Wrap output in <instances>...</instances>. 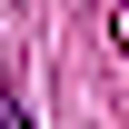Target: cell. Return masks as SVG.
<instances>
[{
  "label": "cell",
  "mask_w": 129,
  "mask_h": 129,
  "mask_svg": "<svg viewBox=\"0 0 129 129\" xmlns=\"http://www.w3.org/2000/svg\"><path fill=\"white\" fill-rule=\"evenodd\" d=\"M0 129H30V99H20V80H0Z\"/></svg>",
  "instance_id": "cell-1"
}]
</instances>
